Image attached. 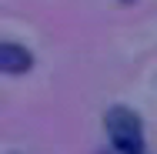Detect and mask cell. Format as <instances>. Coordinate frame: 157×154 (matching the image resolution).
Wrapping results in <instances>:
<instances>
[{
	"instance_id": "obj_1",
	"label": "cell",
	"mask_w": 157,
	"mask_h": 154,
	"mask_svg": "<svg viewBox=\"0 0 157 154\" xmlns=\"http://www.w3.org/2000/svg\"><path fill=\"white\" fill-rule=\"evenodd\" d=\"M104 124L117 154H144V124L130 107H110Z\"/></svg>"
},
{
	"instance_id": "obj_2",
	"label": "cell",
	"mask_w": 157,
	"mask_h": 154,
	"mask_svg": "<svg viewBox=\"0 0 157 154\" xmlns=\"http://www.w3.org/2000/svg\"><path fill=\"white\" fill-rule=\"evenodd\" d=\"M33 64V54L27 47H20V44H0V70L3 74H24V70H30Z\"/></svg>"
}]
</instances>
